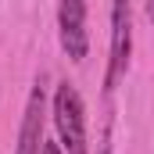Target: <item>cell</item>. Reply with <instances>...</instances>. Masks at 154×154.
I'll use <instances>...</instances> for the list:
<instances>
[{
  "instance_id": "obj_1",
  "label": "cell",
  "mask_w": 154,
  "mask_h": 154,
  "mask_svg": "<svg viewBox=\"0 0 154 154\" xmlns=\"http://www.w3.org/2000/svg\"><path fill=\"white\" fill-rule=\"evenodd\" d=\"M54 125H57V143L65 154H86V108L72 82H61L54 90Z\"/></svg>"
},
{
  "instance_id": "obj_2",
  "label": "cell",
  "mask_w": 154,
  "mask_h": 154,
  "mask_svg": "<svg viewBox=\"0 0 154 154\" xmlns=\"http://www.w3.org/2000/svg\"><path fill=\"white\" fill-rule=\"evenodd\" d=\"M129 54H133V0H111V54H108V72H104L108 93L125 75Z\"/></svg>"
},
{
  "instance_id": "obj_3",
  "label": "cell",
  "mask_w": 154,
  "mask_h": 154,
  "mask_svg": "<svg viewBox=\"0 0 154 154\" xmlns=\"http://www.w3.org/2000/svg\"><path fill=\"white\" fill-rule=\"evenodd\" d=\"M57 36H61V50L72 61H86V50H90L86 0H61L57 4Z\"/></svg>"
},
{
  "instance_id": "obj_4",
  "label": "cell",
  "mask_w": 154,
  "mask_h": 154,
  "mask_svg": "<svg viewBox=\"0 0 154 154\" xmlns=\"http://www.w3.org/2000/svg\"><path fill=\"white\" fill-rule=\"evenodd\" d=\"M43 115H47V93H43V82H36L29 93L25 115H22L14 154H43Z\"/></svg>"
},
{
  "instance_id": "obj_5",
  "label": "cell",
  "mask_w": 154,
  "mask_h": 154,
  "mask_svg": "<svg viewBox=\"0 0 154 154\" xmlns=\"http://www.w3.org/2000/svg\"><path fill=\"white\" fill-rule=\"evenodd\" d=\"M43 154H65V151H61V143H54V140H43Z\"/></svg>"
},
{
  "instance_id": "obj_6",
  "label": "cell",
  "mask_w": 154,
  "mask_h": 154,
  "mask_svg": "<svg viewBox=\"0 0 154 154\" xmlns=\"http://www.w3.org/2000/svg\"><path fill=\"white\" fill-rule=\"evenodd\" d=\"M143 11H147V18L154 22V0H147V7H143Z\"/></svg>"
}]
</instances>
